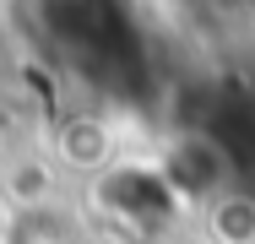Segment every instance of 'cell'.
I'll return each instance as SVG.
<instances>
[{
  "label": "cell",
  "mask_w": 255,
  "mask_h": 244,
  "mask_svg": "<svg viewBox=\"0 0 255 244\" xmlns=\"http://www.w3.org/2000/svg\"><path fill=\"white\" fill-rule=\"evenodd\" d=\"M206 228L217 244H255V195L245 190H228L206 201Z\"/></svg>",
  "instance_id": "cell-3"
},
{
  "label": "cell",
  "mask_w": 255,
  "mask_h": 244,
  "mask_svg": "<svg viewBox=\"0 0 255 244\" xmlns=\"http://www.w3.org/2000/svg\"><path fill=\"white\" fill-rule=\"evenodd\" d=\"M157 174H163V185H168L174 201H201V206L234 185L228 152L212 141V136H201V130H185V136H174V141L163 146Z\"/></svg>",
  "instance_id": "cell-1"
},
{
  "label": "cell",
  "mask_w": 255,
  "mask_h": 244,
  "mask_svg": "<svg viewBox=\"0 0 255 244\" xmlns=\"http://www.w3.org/2000/svg\"><path fill=\"white\" fill-rule=\"evenodd\" d=\"M54 152H60V163H76V168H109L114 163V130L98 114H76L60 125Z\"/></svg>",
  "instance_id": "cell-2"
}]
</instances>
